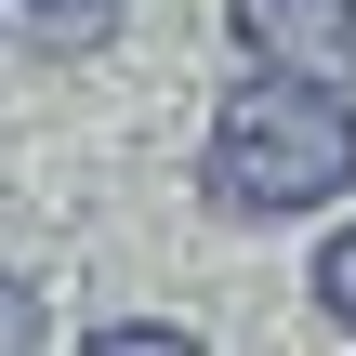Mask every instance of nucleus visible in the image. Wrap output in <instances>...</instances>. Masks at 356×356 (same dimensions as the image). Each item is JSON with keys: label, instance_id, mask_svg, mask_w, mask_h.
Instances as JSON below:
<instances>
[{"label": "nucleus", "instance_id": "obj_1", "mask_svg": "<svg viewBox=\"0 0 356 356\" xmlns=\"http://www.w3.org/2000/svg\"><path fill=\"white\" fill-rule=\"evenodd\" d=\"M343 185H356V79H317V66L225 79V106L198 132V198L225 225H304Z\"/></svg>", "mask_w": 356, "mask_h": 356}, {"label": "nucleus", "instance_id": "obj_2", "mask_svg": "<svg viewBox=\"0 0 356 356\" xmlns=\"http://www.w3.org/2000/svg\"><path fill=\"white\" fill-rule=\"evenodd\" d=\"M238 53L251 66H317V79H356V0H225Z\"/></svg>", "mask_w": 356, "mask_h": 356}, {"label": "nucleus", "instance_id": "obj_4", "mask_svg": "<svg viewBox=\"0 0 356 356\" xmlns=\"http://www.w3.org/2000/svg\"><path fill=\"white\" fill-rule=\"evenodd\" d=\"M304 291H317V317H330V330L356 343V225L330 238V251H317V264H304Z\"/></svg>", "mask_w": 356, "mask_h": 356}, {"label": "nucleus", "instance_id": "obj_6", "mask_svg": "<svg viewBox=\"0 0 356 356\" xmlns=\"http://www.w3.org/2000/svg\"><path fill=\"white\" fill-rule=\"evenodd\" d=\"M92 343L106 356H198V330H185V317H106Z\"/></svg>", "mask_w": 356, "mask_h": 356}, {"label": "nucleus", "instance_id": "obj_3", "mask_svg": "<svg viewBox=\"0 0 356 356\" xmlns=\"http://www.w3.org/2000/svg\"><path fill=\"white\" fill-rule=\"evenodd\" d=\"M119 13H132V0H13V26H26L40 53H106Z\"/></svg>", "mask_w": 356, "mask_h": 356}, {"label": "nucleus", "instance_id": "obj_5", "mask_svg": "<svg viewBox=\"0 0 356 356\" xmlns=\"http://www.w3.org/2000/svg\"><path fill=\"white\" fill-rule=\"evenodd\" d=\"M40 343H53V304H40V277L0 264V356H40Z\"/></svg>", "mask_w": 356, "mask_h": 356}]
</instances>
